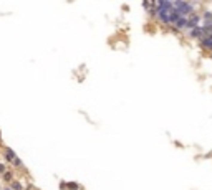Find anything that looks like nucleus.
I'll return each mask as SVG.
<instances>
[{"label":"nucleus","mask_w":212,"mask_h":190,"mask_svg":"<svg viewBox=\"0 0 212 190\" xmlns=\"http://www.w3.org/2000/svg\"><path fill=\"white\" fill-rule=\"evenodd\" d=\"M173 7H174V10H176L177 13L181 15V17H189V15L192 13V8H190V5L186 4V2H182V0H177Z\"/></svg>","instance_id":"nucleus-1"},{"label":"nucleus","mask_w":212,"mask_h":190,"mask_svg":"<svg viewBox=\"0 0 212 190\" xmlns=\"http://www.w3.org/2000/svg\"><path fill=\"white\" fill-rule=\"evenodd\" d=\"M5 190H12V189H10V187H7V189H5Z\"/></svg>","instance_id":"nucleus-8"},{"label":"nucleus","mask_w":212,"mask_h":190,"mask_svg":"<svg viewBox=\"0 0 212 190\" xmlns=\"http://www.w3.org/2000/svg\"><path fill=\"white\" fill-rule=\"evenodd\" d=\"M12 164H13V165H15V167H17V169H23V162L20 160V159H18V157H15Z\"/></svg>","instance_id":"nucleus-5"},{"label":"nucleus","mask_w":212,"mask_h":190,"mask_svg":"<svg viewBox=\"0 0 212 190\" xmlns=\"http://www.w3.org/2000/svg\"><path fill=\"white\" fill-rule=\"evenodd\" d=\"M7 172V165L5 164H0V174H5Z\"/></svg>","instance_id":"nucleus-6"},{"label":"nucleus","mask_w":212,"mask_h":190,"mask_svg":"<svg viewBox=\"0 0 212 190\" xmlns=\"http://www.w3.org/2000/svg\"><path fill=\"white\" fill-rule=\"evenodd\" d=\"M2 175H4L5 182H12V180H13V172H10V170H7V172L2 174Z\"/></svg>","instance_id":"nucleus-4"},{"label":"nucleus","mask_w":212,"mask_h":190,"mask_svg":"<svg viewBox=\"0 0 212 190\" xmlns=\"http://www.w3.org/2000/svg\"><path fill=\"white\" fill-rule=\"evenodd\" d=\"M10 189H12V190H22L23 185H22L20 182H15V180H12V182H10Z\"/></svg>","instance_id":"nucleus-3"},{"label":"nucleus","mask_w":212,"mask_h":190,"mask_svg":"<svg viewBox=\"0 0 212 190\" xmlns=\"http://www.w3.org/2000/svg\"><path fill=\"white\" fill-rule=\"evenodd\" d=\"M68 187H70L71 190H76V189H78V185H76V183H68Z\"/></svg>","instance_id":"nucleus-7"},{"label":"nucleus","mask_w":212,"mask_h":190,"mask_svg":"<svg viewBox=\"0 0 212 190\" xmlns=\"http://www.w3.org/2000/svg\"><path fill=\"white\" fill-rule=\"evenodd\" d=\"M15 157H17V154L12 151L10 147H5V149H4V159H5V160H7V162H13Z\"/></svg>","instance_id":"nucleus-2"}]
</instances>
